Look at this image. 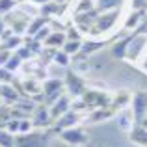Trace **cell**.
I'll return each instance as SVG.
<instances>
[{
    "label": "cell",
    "mask_w": 147,
    "mask_h": 147,
    "mask_svg": "<svg viewBox=\"0 0 147 147\" xmlns=\"http://www.w3.org/2000/svg\"><path fill=\"white\" fill-rule=\"evenodd\" d=\"M49 132L36 129L28 134H17L15 136V147H47L49 144Z\"/></svg>",
    "instance_id": "6da1fadb"
},
{
    "label": "cell",
    "mask_w": 147,
    "mask_h": 147,
    "mask_svg": "<svg viewBox=\"0 0 147 147\" xmlns=\"http://www.w3.org/2000/svg\"><path fill=\"white\" fill-rule=\"evenodd\" d=\"M117 19H119V9H110L104 15H97V19L91 24L90 34L91 36H100L104 32H110L114 28V24L117 22Z\"/></svg>",
    "instance_id": "7a4b0ae2"
},
{
    "label": "cell",
    "mask_w": 147,
    "mask_h": 147,
    "mask_svg": "<svg viewBox=\"0 0 147 147\" xmlns=\"http://www.w3.org/2000/svg\"><path fill=\"white\" fill-rule=\"evenodd\" d=\"M65 93V84L60 78H49L43 82V102L50 106Z\"/></svg>",
    "instance_id": "3957f363"
},
{
    "label": "cell",
    "mask_w": 147,
    "mask_h": 147,
    "mask_svg": "<svg viewBox=\"0 0 147 147\" xmlns=\"http://www.w3.org/2000/svg\"><path fill=\"white\" fill-rule=\"evenodd\" d=\"M63 84H65V93H67L69 97H73V99H80L88 91L86 90V82H84V80L80 78V75L75 73V71H67L65 73Z\"/></svg>",
    "instance_id": "277c9868"
},
{
    "label": "cell",
    "mask_w": 147,
    "mask_h": 147,
    "mask_svg": "<svg viewBox=\"0 0 147 147\" xmlns=\"http://www.w3.org/2000/svg\"><path fill=\"white\" fill-rule=\"evenodd\" d=\"M58 136H60V140L63 142V144L73 145V147H80V145L88 144V134H86V130L78 129V127L65 129V130H61Z\"/></svg>",
    "instance_id": "5b68a950"
},
{
    "label": "cell",
    "mask_w": 147,
    "mask_h": 147,
    "mask_svg": "<svg viewBox=\"0 0 147 147\" xmlns=\"http://www.w3.org/2000/svg\"><path fill=\"white\" fill-rule=\"evenodd\" d=\"M78 121H80V114H78V112H75V110L71 108L67 114H63L60 119H56V121L52 123V127H49L47 132H49V134H54V132L60 134L61 130H65V129L76 127V123H78Z\"/></svg>",
    "instance_id": "8992f818"
},
{
    "label": "cell",
    "mask_w": 147,
    "mask_h": 147,
    "mask_svg": "<svg viewBox=\"0 0 147 147\" xmlns=\"http://www.w3.org/2000/svg\"><path fill=\"white\" fill-rule=\"evenodd\" d=\"M30 119H32L34 127L36 129H49V127H52V117H50V108L47 106L45 102L37 104L36 110H34V114L30 115Z\"/></svg>",
    "instance_id": "52a82bcc"
},
{
    "label": "cell",
    "mask_w": 147,
    "mask_h": 147,
    "mask_svg": "<svg viewBox=\"0 0 147 147\" xmlns=\"http://www.w3.org/2000/svg\"><path fill=\"white\" fill-rule=\"evenodd\" d=\"M15 86H17L19 90H21V93L28 99L36 100L39 95H41V99H43V84L36 78H26V80H22L21 84H15Z\"/></svg>",
    "instance_id": "ba28073f"
},
{
    "label": "cell",
    "mask_w": 147,
    "mask_h": 147,
    "mask_svg": "<svg viewBox=\"0 0 147 147\" xmlns=\"http://www.w3.org/2000/svg\"><path fill=\"white\" fill-rule=\"evenodd\" d=\"M132 115H134L136 125L145 121V115H147V95L145 93H136L132 97Z\"/></svg>",
    "instance_id": "9c48e42d"
},
{
    "label": "cell",
    "mask_w": 147,
    "mask_h": 147,
    "mask_svg": "<svg viewBox=\"0 0 147 147\" xmlns=\"http://www.w3.org/2000/svg\"><path fill=\"white\" fill-rule=\"evenodd\" d=\"M49 108H50V117H52V121H56V119H60L63 114H67V112L71 110V97H69L67 93H63L54 104H50Z\"/></svg>",
    "instance_id": "30bf717a"
},
{
    "label": "cell",
    "mask_w": 147,
    "mask_h": 147,
    "mask_svg": "<svg viewBox=\"0 0 147 147\" xmlns=\"http://www.w3.org/2000/svg\"><path fill=\"white\" fill-rule=\"evenodd\" d=\"M129 140L132 142L134 145H138V147H147V127L144 125V123L134 125L132 129H130Z\"/></svg>",
    "instance_id": "8fae6325"
},
{
    "label": "cell",
    "mask_w": 147,
    "mask_h": 147,
    "mask_svg": "<svg viewBox=\"0 0 147 147\" xmlns=\"http://www.w3.org/2000/svg\"><path fill=\"white\" fill-rule=\"evenodd\" d=\"M117 112H119V110L110 102L108 106H102V108H97V110L90 112V121H91V123L104 121V119H108V117H112V115H115Z\"/></svg>",
    "instance_id": "7c38bea8"
},
{
    "label": "cell",
    "mask_w": 147,
    "mask_h": 147,
    "mask_svg": "<svg viewBox=\"0 0 147 147\" xmlns=\"http://www.w3.org/2000/svg\"><path fill=\"white\" fill-rule=\"evenodd\" d=\"M67 41V36H65V32H61V30H52L50 32V36L45 39V49H54V50H58V49H61L63 47V43Z\"/></svg>",
    "instance_id": "4fadbf2b"
},
{
    "label": "cell",
    "mask_w": 147,
    "mask_h": 147,
    "mask_svg": "<svg viewBox=\"0 0 147 147\" xmlns=\"http://www.w3.org/2000/svg\"><path fill=\"white\" fill-rule=\"evenodd\" d=\"M0 99L4 102L15 104L21 97H19V91L15 90V86H11V84H0Z\"/></svg>",
    "instance_id": "5bb4252c"
},
{
    "label": "cell",
    "mask_w": 147,
    "mask_h": 147,
    "mask_svg": "<svg viewBox=\"0 0 147 147\" xmlns=\"http://www.w3.org/2000/svg\"><path fill=\"white\" fill-rule=\"evenodd\" d=\"M129 43H130V37H127V39H121V41H115L114 47H112V56L117 58V60H123V58H127V54H129Z\"/></svg>",
    "instance_id": "9a60e30c"
},
{
    "label": "cell",
    "mask_w": 147,
    "mask_h": 147,
    "mask_svg": "<svg viewBox=\"0 0 147 147\" xmlns=\"http://www.w3.org/2000/svg\"><path fill=\"white\" fill-rule=\"evenodd\" d=\"M61 11H63V7H61V4H58V2H47V4H43L41 6V15L43 17H47V19H50V17H56V15H60Z\"/></svg>",
    "instance_id": "2e32d148"
},
{
    "label": "cell",
    "mask_w": 147,
    "mask_h": 147,
    "mask_svg": "<svg viewBox=\"0 0 147 147\" xmlns=\"http://www.w3.org/2000/svg\"><path fill=\"white\" fill-rule=\"evenodd\" d=\"M144 19H145L144 17V11H136V9H134L132 13L127 17V21H125V24H123V26H125V30H130V28L138 30V26H140V22H144Z\"/></svg>",
    "instance_id": "e0dca14e"
},
{
    "label": "cell",
    "mask_w": 147,
    "mask_h": 147,
    "mask_svg": "<svg viewBox=\"0 0 147 147\" xmlns=\"http://www.w3.org/2000/svg\"><path fill=\"white\" fill-rule=\"evenodd\" d=\"M47 21H49V19H47V17H43V15L36 17L34 21H30V22H28V30H26V34H28L30 37H34L41 28H43V26H47Z\"/></svg>",
    "instance_id": "ac0fdd59"
},
{
    "label": "cell",
    "mask_w": 147,
    "mask_h": 147,
    "mask_svg": "<svg viewBox=\"0 0 147 147\" xmlns=\"http://www.w3.org/2000/svg\"><path fill=\"white\" fill-rule=\"evenodd\" d=\"M24 43L22 41L21 36H17V34H13V36H9L6 41H2V45H0V49H6V50H11V52H15L21 45Z\"/></svg>",
    "instance_id": "d6986e66"
},
{
    "label": "cell",
    "mask_w": 147,
    "mask_h": 147,
    "mask_svg": "<svg viewBox=\"0 0 147 147\" xmlns=\"http://www.w3.org/2000/svg\"><path fill=\"white\" fill-rule=\"evenodd\" d=\"M63 52H67L69 56H76V54H80V50H82V41H75V39H67L63 43V47H61Z\"/></svg>",
    "instance_id": "ffe728a7"
},
{
    "label": "cell",
    "mask_w": 147,
    "mask_h": 147,
    "mask_svg": "<svg viewBox=\"0 0 147 147\" xmlns=\"http://www.w3.org/2000/svg\"><path fill=\"white\" fill-rule=\"evenodd\" d=\"M52 61L56 65H60V67H69V63H71V56H69L67 52H63L61 49H58L56 52H54Z\"/></svg>",
    "instance_id": "44dd1931"
},
{
    "label": "cell",
    "mask_w": 147,
    "mask_h": 147,
    "mask_svg": "<svg viewBox=\"0 0 147 147\" xmlns=\"http://www.w3.org/2000/svg\"><path fill=\"white\" fill-rule=\"evenodd\" d=\"M0 147H15V134L0 129Z\"/></svg>",
    "instance_id": "7402d4cb"
},
{
    "label": "cell",
    "mask_w": 147,
    "mask_h": 147,
    "mask_svg": "<svg viewBox=\"0 0 147 147\" xmlns=\"http://www.w3.org/2000/svg\"><path fill=\"white\" fill-rule=\"evenodd\" d=\"M102 47H104L102 41L90 39V41H86V43H82V50H80V52H82V54H91V52H95V50H99Z\"/></svg>",
    "instance_id": "603a6c76"
},
{
    "label": "cell",
    "mask_w": 147,
    "mask_h": 147,
    "mask_svg": "<svg viewBox=\"0 0 147 147\" xmlns=\"http://www.w3.org/2000/svg\"><path fill=\"white\" fill-rule=\"evenodd\" d=\"M121 6V0H97V7L102 11L106 9H117Z\"/></svg>",
    "instance_id": "cb8c5ba5"
},
{
    "label": "cell",
    "mask_w": 147,
    "mask_h": 147,
    "mask_svg": "<svg viewBox=\"0 0 147 147\" xmlns=\"http://www.w3.org/2000/svg\"><path fill=\"white\" fill-rule=\"evenodd\" d=\"M21 65H22V60H21V58H19L17 56V54H11V58H9V60H7V63L6 65H4V67H6L7 69V71H11V73H15V71H17V69L19 67H21Z\"/></svg>",
    "instance_id": "d4e9b609"
},
{
    "label": "cell",
    "mask_w": 147,
    "mask_h": 147,
    "mask_svg": "<svg viewBox=\"0 0 147 147\" xmlns=\"http://www.w3.org/2000/svg\"><path fill=\"white\" fill-rule=\"evenodd\" d=\"M130 100H132V97H130L129 93H121V95H117V97H114V99H112V104H114V106L119 110V108L127 106V104H129Z\"/></svg>",
    "instance_id": "484cf974"
},
{
    "label": "cell",
    "mask_w": 147,
    "mask_h": 147,
    "mask_svg": "<svg viewBox=\"0 0 147 147\" xmlns=\"http://www.w3.org/2000/svg\"><path fill=\"white\" fill-rule=\"evenodd\" d=\"M17 6V0H0V15H7Z\"/></svg>",
    "instance_id": "4316f807"
},
{
    "label": "cell",
    "mask_w": 147,
    "mask_h": 147,
    "mask_svg": "<svg viewBox=\"0 0 147 147\" xmlns=\"http://www.w3.org/2000/svg\"><path fill=\"white\" fill-rule=\"evenodd\" d=\"M19 127H21V119L19 117H11L9 121L4 125V129H6L7 132H11V134H19Z\"/></svg>",
    "instance_id": "83f0119b"
},
{
    "label": "cell",
    "mask_w": 147,
    "mask_h": 147,
    "mask_svg": "<svg viewBox=\"0 0 147 147\" xmlns=\"http://www.w3.org/2000/svg\"><path fill=\"white\" fill-rule=\"evenodd\" d=\"M34 129H36V127H34L32 119H28V117L21 119V127H19V134H28V132H32Z\"/></svg>",
    "instance_id": "f1b7e54d"
},
{
    "label": "cell",
    "mask_w": 147,
    "mask_h": 147,
    "mask_svg": "<svg viewBox=\"0 0 147 147\" xmlns=\"http://www.w3.org/2000/svg\"><path fill=\"white\" fill-rule=\"evenodd\" d=\"M15 54H17V56H19V58H21V60H22V61H24V60H30V58H32V56H34V54H32V50H30L28 47H26V45H24V43H22V45H21V47H19L17 50H15Z\"/></svg>",
    "instance_id": "f546056e"
},
{
    "label": "cell",
    "mask_w": 147,
    "mask_h": 147,
    "mask_svg": "<svg viewBox=\"0 0 147 147\" xmlns=\"http://www.w3.org/2000/svg\"><path fill=\"white\" fill-rule=\"evenodd\" d=\"M13 82V73L6 67H0V84H11Z\"/></svg>",
    "instance_id": "4dcf8cb0"
},
{
    "label": "cell",
    "mask_w": 147,
    "mask_h": 147,
    "mask_svg": "<svg viewBox=\"0 0 147 147\" xmlns=\"http://www.w3.org/2000/svg\"><path fill=\"white\" fill-rule=\"evenodd\" d=\"M65 36H67V39L82 41V36H80V32H78V28H76V26H69L67 32H65Z\"/></svg>",
    "instance_id": "1f68e13d"
},
{
    "label": "cell",
    "mask_w": 147,
    "mask_h": 147,
    "mask_svg": "<svg viewBox=\"0 0 147 147\" xmlns=\"http://www.w3.org/2000/svg\"><path fill=\"white\" fill-rule=\"evenodd\" d=\"M50 32H52V30H50V26H43V28H41L34 37H36L37 41H43V43H45V39H47V37L50 36Z\"/></svg>",
    "instance_id": "d6a6232c"
},
{
    "label": "cell",
    "mask_w": 147,
    "mask_h": 147,
    "mask_svg": "<svg viewBox=\"0 0 147 147\" xmlns=\"http://www.w3.org/2000/svg\"><path fill=\"white\" fill-rule=\"evenodd\" d=\"M11 50H6V49H0V67H4V65L7 63V60L11 58Z\"/></svg>",
    "instance_id": "836d02e7"
},
{
    "label": "cell",
    "mask_w": 147,
    "mask_h": 147,
    "mask_svg": "<svg viewBox=\"0 0 147 147\" xmlns=\"http://www.w3.org/2000/svg\"><path fill=\"white\" fill-rule=\"evenodd\" d=\"M4 30H6V19H4L2 15H0V36H2Z\"/></svg>",
    "instance_id": "e575fe53"
},
{
    "label": "cell",
    "mask_w": 147,
    "mask_h": 147,
    "mask_svg": "<svg viewBox=\"0 0 147 147\" xmlns=\"http://www.w3.org/2000/svg\"><path fill=\"white\" fill-rule=\"evenodd\" d=\"M34 4H39V6H43V4H47V2H52V0H32Z\"/></svg>",
    "instance_id": "d590c367"
},
{
    "label": "cell",
    "mask_w": 147,
    "mask_h": 147,
    "mask_svg": "<svg viewBox=\"0 0 147 147\" xmlns=\"http://www.w3.org/2000/svg\"><path fill=\"white\" fill-rule=\"evenodd\" d=\"M54 2H58V4H63V2H67V0H54Z\"/></svg>",
    "instance_id": "8d00e7d4"
},
{
    "label": "cell",
    "mask_w": 147,
    "mask_h": 147,
    "mask_svg": "<svg viewBox=\"0 0 147 147\" xmlns=\"http://www.w3.org/2000/svg\"><path fill=\"white\" fill-rule=\"evenodd\" d=\"M2 102H4V100H2V99H0V106H2Z\"/></svg>",
    "instance_id": "74e56055"
}]
</instances>
